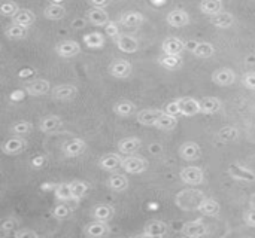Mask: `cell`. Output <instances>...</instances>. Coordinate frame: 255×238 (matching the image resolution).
I'll return each mask as SVG.
<instances>
[{
	"label": "cell",
	"mask_w": 255,
	"mask_h": 238,
	"mask_svg": "<svg viewBox=\"0 0 255 238\" xmlns=\"http://www.w3.org/2000/svg\"><path fill=\"white\" fill-rule=\"evenodd\" d=\"M206 195L197 189H184L181 191L175 201H176V206L182 210H187V212H191V210H197L200 201L205 198Z\"/></svg>",
	"instance_id": "6da1fadb"
},
{
	"label": "cell",
	"mask_w": 255,
	"mask_h": 238,
	"mask_svg": "<svg viewBox=\"0 0 255 238\" xmlns=\"http://www.w3.org/2000/svg\"><path fill=\"white\" fill-rule=\"evenodd\" d=\"M108 72L112 78L117 79H127L130 78L131 72H133V66L130 61L123 60V58H115L111 61V64L108 66Z\"/></svg>",
	"instance_id": "7a4b0ae2"
},
{
	"label": "cell",
	"mask_w": 255,
	"mask_h": 238,
	"mask_svg": "<svg viewBox=\"0 0 255 238\" xmlns=\"http://www.w3.org/2000/svg\"><path fill=\"white\" fill-rule=\"evenodd\" d=\"M121 168L128 173V174H142L148 168V162L145 158L134 157V155H127L121 161Z\"/></svg>",
	"instance_id": "3957f363"
},
{
	"label": "cell",
	"mask_w": 255,
	"mask_h": 238,
	"mask_svg": "<svg viewBox=\"0 0 255 238\" xmlns=\"http://www.w3.org/2000/svg\"><path fill=\"white\" fill-rule=\"evenodd\" d=\"M179 179L190 186H199L205 182V171L200 167L191 165L185 167L179 171Z\"/></svg>",
	"instance_id": "277c9868"
},
{
	"label": "cell",
	"mask_w": 255,
	"mask_h": 238,
	"mask_svg": "<svg viewBox=\"0 0 255 238\" xmlns=\"http://www.w3.org/2000/svg\"><path fill=\"white\" fill-rule=\"evenodd\" d=\"M185 51H190L194 57L206 60L215 55V46L209 42H188L185 43Z\"/></svg>",
	"instance_id": "5b68a950"
},
{
	"label": "cell",
	"mask_w": 255,
	"mask_h": 238,
	"mask_svg": "<svg viewBox=\"0 0 255 238\" xmlns=\"http://www.w3.org/2000/svg\"><path fill=\"white\" fill-rule=\"evenodd\" d=\"M87 151V142L84 139L79 137H73L66 140L61 145V152L67 157V158H78L81 157L84 152Z\"/></svg>",
	"instance_id": "8992f818"
},
{
	"label": "cell",
	"mask_w": 255,
	"mask_h": 238,
	"mask_svg": "<svg viewBox=\"0 0 255 238\" xmlns=\"http://www.w3.org/2000/svg\"><path fill=\"white\" fill-rule=\"evenodd\" d=\"M55 54L64 60L73 58L81 54V45L76 40H70V39L61 40L55 45Z\"/></svg>",
	"instance_id": "52a82bcc"
},
{
	"label": "cell",
	"mask_w": 255,
	"mask_h": 238,
	"mask_svg": "<svg viewBox=\"0 0 255 238\" xmlns=\"http://www.w3.org/2000/svg\"><path fill=\"white\" fill-rule=\"evenodd\" d=\"M181 234L184 237L188 238H200L206 237L209 234V230L206 227V224L202 219H196V221H190L182 227Z\"/></svg>",
	"instance_id": "ba28073f"
},
{
	"label": "cell",
	"mask_w": 255,
	"mask_h": 238,
	"mask_svg": "<svg viewBox=\"0 0 255 238\" xmlns=\"http://www.w3.org/2000/svg\"><path fill=\"white\" fill-rule=\"evenodd\" d=\"M114 42H115L117 48H118L121 52H124V54H134V52H137L139 48H140L139 40H137L134 36H130V34H123V33H120V34L114 39Z\"/></svg>",
	"instance_id": "9c48e42d"
},
{
	"label": "cell",
	"mask_w": 255,
	"mask_h": 238,
	"mask_svg": "<svg viewBox=\"0 0 255 238\" xmlns=\"http://www.w3.org/2000/svg\"><path fill=\"white\" fill-rule=\"evenodd\" d=\"M51 95L57 101H72L78 95V88L72 83H61L51 89Z\"/></svg>",
	"instance_id": "30bf717a"
},
{
	"label": "cell",
	"mask_w": 255,
	"mask_h": 238,
	"mask_svg": "<svg viewBox=\"0 0 255 238\" xmlns=\"http://www.w3.org/2000/svg\"><path fill=\"white\" fill-rule=\"evenodd\" d=\"M191 18H190V13L185 10V9H172L167 15H166V22L173 27V28H182V27H187L190 24Z\"/></svg>",
	"instance_id": "8fae6325"
},
{
	"label": "cell",
	"mask_w": 255,
	"mask_h": 238,
	"mask_svg": "<svg viewBox=\"0 0 255 238\" xmlns=\"http://www.w3.org/2000/svg\"><path fill=\"white\" fill-rule=\"evenodd\" d=\"M212 82L218 86H232L236 82V72L230 67H220L212 73Z\"/></svg>",
	"instance_id": "7c38bea8"
},
{
	"label": "cell",
	"mask_w": 255,
	"mask_h": 238,
	"mask_svg": "<svg viewBox=\"0 0 255 238\" xmlns=\"http://www.w3.org/2000/svg\"><path fill=\"white\" fill-rule=\"evenodd\" d=\"M169 233V225L163 221H151L146 224L143 233L140 234V237L148 238H161L166 237Z\"/></svg>",
	"instance_id": "4fadbf2b"
},
{
	"label": "cell",
	"mask_w": 255,
	"mask_h": 238,
	"mask_svg": "<svg viewBox=\"0 0 255 238\" xmlns=\"http://www.w3.org/2000/svg\"><path fill=\"white\" fill-rule=\"evenodd\" d=\"M111 228L108 225V222H102V221H94L87 224L85 230H84V236L88 238H102L109 236Z\"/></svg>",
	"instance_id": "5bb4252c"
},
{
	"label": "cell",
	"mask_w": 255,
	"mask_h": 238,
	"mask_svg": "<svg viewBox=\"0 0 255 238\" xmlns=\"http://www.w3.org/2000/svg\"><path fill=\"white\" fill-rule=\"evenodd\" d=\"M121 161H123V157L120 154H106V155H102L100 159H99V167L100 170L103 171H108V173H115L118 168H121Z\"/></svg>",
	"instance_id": "9a60e30c"
},
{
	"label": "cell",
	"mask_w": 255,
	"mask_h": 238,
	"mask_svg": "<svg viewBox=\"0 0 255 238\" xmlns=\"http://www.w3.org/2000/svg\"><path fill=\"white\" fill-rule=\"evenodd\" d=\"M24 89L30 97H42L51 91V83L46 79H34L28 82Z\"/></svg>",
	"instance_id": "2e32d148"
},
{
	"label": "cell",
	"mask_w": 255,
	"mask_h": 238,
	"mask_svg": "<svg viewBox=\"0 0 255 238\" xmlns=\"http://www.w3.org/2000/svg\"><path fill=\"white\" fill-rule=\"evenodd\" d=\"M179 157L184 161L194 162L202 157V148L196 142H185L179 148Z\"/></svg>",
	"instance_id": "e0dca14e"
},
{
	"label": "cell",
	"mask_w": 255,
	"mask_h": 238,
	"mask_svg": "<svg viewBox=\"0 0 255 238\" xmlns=\"http://www.w3.org/2000/svg\"><path fill=\"white\" fill-rule=\"evenodd\" d=\"M181 116H196L200 113V100L194 97H181L178 98Z\"/></svg>",
	"instance_id": "ac0fdd59"
},
{
	"label": "cell",
	"mask_w": 255,
	"mask_h": 238,
	"mask_svg": "<svg viewBox=\"0 0 255 238\" xmlns=\"http://www.w3.org/2000/svg\"><path fill=\"white\" fill-rule=\"evenodd\" d=\"M63 127V119L58 115H48L40 119L39 131L43 134H54Z\"/></svg>",
	"instance_id": "d6986e66"
},
{
	"label": "cell",
	"mask_w": 255,
	"mask_h": 238,
	"mask_svg": "<svg viewBox=\"0 0 255 238\" xmlns=\"http://www.w3.org/2000/svg\"><path fill=\"white\" fill-rule=\"evenodd\" d=\"M163 115V109H143L136 113V121L145 127H154L157 119Z\"/></svg>",
	"instance_id": "ffe728a7"
},
{
	"label": "cell",
	"mask_w": 255,
	"mask_h": 238,
	"mask_svg": "<svg viewBox=\"0 0 255 238\" xmlns=\"http://www.w3.org/2000/svg\"><path fill=\"white\" fill-rule=\"evenodd\" d=\"M117 148L121 155H134L142 148V140L139 137H124L117 143Z\"/></svg>",
	"instance_id": "44dd1931"
},
{
	"label": "cell",
	"mask_w": 255,
	"mask_h": 238,
	"mask_svg": "<svg viewBox=\"0 0 255 238\" xmlns=\"http://www.w3.org/2000/svg\"><path fill=\"white\" fill-rule=\"evenodd\" d=\"M118 22L127 28H137L145 22V16H143V13H140L137 10H127V12L121 13Z\"/></svg>",
	"instance_id": "7402d4cb"
},
{
	"label": "cell",
	"mask_w": 255,
	"mask_h": 238,
	"mask_svg": "<svg viewBox=\"0 0 255 238\" xmlns=\"http://www.w3.org/2000/svg\"><path fill=\"white\" fill-rule=\"evenodd\" d=\"M161 51L169 55H182L185 51V42L179 37H167L161 43Z\"/></svg>",
	"instance_id": "603a6c76"
},
{
	"label": "cell",
	"mask_w": 255,
	"mask_h": 238,
	"mask_svg": "<svg viewBox=\"0 0 255 238\" xmlns=\"http://www.w3.org/2000/svg\"><path fill=\"white\" fill-rule=\"evenodd\" d=\"M25 148H27V142H25L22 137L15 136V137H12V139H7V140L3 143L1 151H3L6 155H9V157H15V155H18V154L24 152Z\"/></svg>",
	"instance_id": "cb8c5ba5"
},
{
	"label": "cell",
	"mask_w": 255,
	"mask_h": 238,
	"mask_svg": "<svg viewBox=\"0 0 255 238\" xmlns=\"http://www.w3.org/2000/svg\"><path fill=\"white\" fill-rule=\"evenodd\" d=\"M87 19L90 21L91 25L105 27L111 18H109V13H108L106 9H103V7H90L87 10Z\"/></svg>",
	"instance_id": "d4e9b609"
},
{
	"label": "cell",
	"mask_w": 255,
	"mask_h": 238,
	"mask_svg": "<svg viewBox=\"0 0 255 238\" xmlns=\"http://www.w3.org/2000/svg\"><path fill=\"white\" fill-rule=\"evenodd\" d=\"M229 176L235 180H241V182H254L255 180V174L254 171L248 170V168H242L239 162H235L229 167L227 170Z\"/></svg>",
	"instance_id": "484cf974"
},
{
	"label": "cell",
	"mask_w": 255,
	"mask_h": 238,
	"mask_svg": "<svg viewBox=\"0 0 255 238\" xmlns=\"http://www.w3.org/2000/svg\"><path fill=\"white\" fill-rule=\"evenodd\" d=\"M197 212H200V213H202V215H205V216L215 218V216H218V215H220V212H221V206H220V203H218L215 198L205 197V198L200 201V204H199V207H197Z\"/></svg>",
	"instance_id": "4316f807"
},
{
	"label": "cell",
	"mask_w": 255,
	"mask_h": 238,
	"mask_svg": "<svg viewBox=\"0 0 255 238\" xmlns=\"http://www.w3.org/2000/svg\"><path fill=\"white\" fill-rule=\"evenodd\" d=\"M236 22V18L233 13L230 12H220L214 16H211V24L215 27V28H221V30H227V28H232Z\"/></svg>",
	"instance_id": "83f0119b"
},
{
	"label": "cell",
	"mask_w": 255,
	"mask_h": 238,
	"mask_svg": "<svg viewBox=\"0 0 255 238\" xmlns=\"http://www.w3.org/2000/svg\"><path fill=\"white\" fill-rule=\"evenodd\" d=\"M115 216V209L111 204H97L91 210V218L94 221H102V222H109Z\"/></svg>",
	"instance_id": "f1b7e54d"
},
{
	"label": "cell",
	"mask_w": 255,
	"mask_h": 238,
	"mask_svg": "<svg viewBox=\"0 0 255 238\" xmlns=\"http://www.w3.org/2000/svg\"><path fill=\"white\" fill-rule=\"evenodd\" d=\"M223 103L217 97H205L200 100V113L203 115H217L221 112Z\"/></svg>",
	"instance_id": "f546056e"
},
{
	"label": "cell",
	"mask_w": 255,
	"mask_h": 238,
	"mask_svg": "<svg viewBox=\"0 0 255 238\" xmlns=\"http://www.w3.org/2000/svg\"><path fill=\"white\" fill-rule=\"evenodd\" d=\"M199 9L203 15L211 18L224 10V3L223 0H200Z\"/></svg>",
	"instance_id": "4dcf8cb0"
},
{
	"label": "cell",
	"mask_w": 255,
	"mask_h": 238,
	"mask_svg": "<svg viewBox=\"0 0 255 238\" xmlns=\"http://www.w3.org/2000/svg\"><path fill=\"white\" fill-rule=\"evenodd\" d=\"M112 110L120 118H130L136 113V104L130 100H120L114 104Z\"/></svg>",
	"instance_id": "1f68e13d"
},
{
	"label": "cell",
	"mask_w": 255,
	"mask_h": 238,
	"mask_svg": "<svg viewBox=\"0 0 255 238\" xmlns=\"http://www.w3.org/2000/svg\"><path fill=\"white\" fill-rule=\"evenodd\" d=\"M106 186H108L112 192H124V191L128 188V179H127L126 174L114 173V174L108 179Z\"/></svg>",
	"instance_id": "d6a6232c"
},
{
	"label": "cell",
	"mask_w": 255,
	"mask_h": 238,
	"mask_svg": "<svg viewBox=\"0 0 255 238\" xmlns=\"http://www.w3.org/2000/svg\"><path fill=\"white\" fill-rule=\"evenodd\" d=\"M12 22L13 24H18V25H21L24 28H28V27H31L36 22V15L30 9H21L19 7V10L16 12V15L12 18Z\"/></svg>",
	"instance_id": "836d02e7"
},
{
	"label": "cell",
	"mask_w": 255,
	"mask_h": 238,
	"mask_svg": "<svg viewBox=\"0 0 255 238\" xmlns=\"http://www.w3.org/2000/svg\"><path fill=\"white\" fill-rule=\"evenodd\" d=\"M84 45L88 49H102L106 45V37L100 31H91L84 36Z\"/></svg>",
	"instance_id": "e575fe53"
},
{
	"label": "cell",
	"mask_w": 255,
	"mask_h": 238,
	"mask_svg": "<svg viewBox=\"0 0 255 238\" xmlns=\"http://www.w3.org/2000/svg\"><path fill=\"white\" fill-rule=\"evenodd\" d=\"M239 136H241L239 128H236V127H233V125H226V127L220 128V131H218V134H217V139H218L221 143L229 145V143L236 142V140L239 139Z\"/></svg>",
	"instance_id": "d590c367"
},
{
	"label": "cell",
	"mask_w": 255,
	"mask_h": 238,
	"mask_svg": "<svg viewBox=\"0 0 255 238\" xmlns=\"http://www.w3.org/2000/svg\"><path fill=\"white\" fill-rule=\"evenodd\" d=\"M66 13H67L66 7L63 4H60V3H51L43 9V16L46 19H51V21L63 19L66 16Z\"/></svg>",
	"instance_id": "8d00e7d4"
},
{
	"label": "cell",
	"mask_w": 255,
	"mask_h": 238,
	"mask_svg": "<svg viewBox=\"0 0 255 238\" xmlns=\"http://www.w3.org/2000/svg\"><path fill=\"white\" fill-rule=\"evenodd\" d=\"M154 127L157 130H161V131H173L178 127V116L167 115V113L163 112V115L157 119Z\"/></svg>",
	"instance_id": "74e56055"
},
{
	"label": "cell",
	"mask_w": 255,
	"mask_h": 238,
	"mask_svg": "<svg viewBox=\"0 0 255 238\" xmlns=\"http://www.w3.org/2000/svg\"><path fill=\"white\" fill-rule=\"evenodd\" d=\"M158 64L166 70H178L182 66V55H169L163 54L158 58Z\"/></svg>",
	"instance_id": "f35d334b"
},
{
	"label": "cell",
	"mask_w": 255,
	"mask_h": 238,
	"mask_svg": "<svg viewBox=\"0 0 255 238\" xmlns=\"http://www.w3.org/2000/svg\"><path fill=\"white\" fill-rule=\"evenodd\" d=\"M70 189H72V201H81L84 197H87L90 186L87 182L82 180H73L70 183Z\"/></svg>",
	"instance_id": "ab89813d"
},
{
	"label": "cell",
	"mask_w": 255,
	"mask_h": 238,
	"mask_svg": "<svg viewBox=\"0 0 255 238\" xmlns=\"http://www.w3.org/2000/svg\"><path fill=\"white\" fill-rule=\"evenodd\" d=\"M28 28H24V27H21V25H18V24H9L6 28H4V34H6V37L7 39H10V40H22V39H25L27 37V31Z\"/></svg>",
	"instance_id": "60d3db41"
},
{
	"label": "cell",
	"mask_w": 255,
	"mask_h": 238,
	"mask_svg": "<svg viewBox=\"0 0 255 238\" xmlns=\"http://www.w3.org/2000/svg\"><path fill=\"white\" fill-rule=\"evenodd\" d=\"M54 194H55V198L58 201H72V189H70V183L67 182H63V183H58L54 189Z\"/></svg>",
	"instance_id": "b9f144b4"
},
{
	"label": "cell",
	"mask_w": 255,
	"mask_h": 238,
	"mask_svg": "<svg viewBox=\"0 0 255 238\" xmlns=\"http://www.w3.org/2000/svg\"><path fill=\"white\" fill-rule=\"evenodd\" d=\"M31 122H27V121H19V122H15L12 127H10V133L13 136H18V137H24L27 134L31 133Z\"/></svg>",
	"instance_id": "7bdbcfd3"
},
{
	"label": "cell",
	"mask_w": 255,
	"mask_h": 238,
	"mask_svg": "<svg viewBox=\"0 0 255 238\" xmlns=\"http://www.w3.org/2000/svg\"><path fill=\"white\" fill-rule=\"evenodd\" d=\"M72 213H73V209L69 204H58L52 209V218H55L58 221H64V219L70 218Z\"/></svg>",
	"instance_id": "ee69618b"
},
{
	"label": "cell",
	"mask_w": 255,
	"mask_h": 238,
	"mask_svg": "<svg viewBox=\"0 0 255 238\" xmlns=\"http://www.w3.org/2000/svg\"><path fill=\"white\" fill-rule=\"evenodd\" d=\"M18 10H19V6L15 1H4V3L0 4V15H3L6 18H10L12 19L16 15Z\"/></svg>",
	"instance_id": "f6af8a7d"
},
{
	"label": "cell",
	"mask_w": 255,
	"mask_h": 238,
	"mask_svg": "<svg viewBox=\"0 0 255 238\" xmlns=\"http://www.w3.org/2000/svg\"><path fill=\"white\" fill-rule=\"evenodd\" d=\"M105 33L109 36V37H112V39H115L118 34H120V22L118 21H108V24L105 25Z\"/></svg>",
	"instance_id": "bcb514c9"
},
{
	"label": "cell",
	"mask_w": 255,
	"mask_h": 238,
	"mask_svg": "<svg viewBox=\"0 0 255 238\" xmlns=\"http://www.w3.org/2000/svg\"><path fill=\"white\" fill-rule=\"evenodd\" d=\"M242 85L250 91H255V72H247L242 76Z\"/></svg>",
	"instance_id": "7dc6e473"
},
{
	"label": "cell",
	"mask_w": 255,
	"mask_h": 238,
	"mask_svg": "<svg viewBox=\"0 0 255 238\" xmlns=\"http://www.w3.org/2000/svg\"><path fill=\"white\" fill-rule=\"evenodd\" d=\"M163 112H164V113H167V115H173V116H181V109H179V103H178V98H176V100H173V101H170V103H167V104L164 106Z\"/></svg>",
	"instance_id": "c3c4849f"
},
{
	"label": "cell",
	"mask_w": 255,
	"mask_h": 238,
	"mask_svg": "<svg viewBox=\"0 0 255 238\" xmlns=\"http://www.w3.org/2000/svg\"><path fill=\"white\" fill-rule=\"evenodd\" d=\"M244 222L247 227L255 228V209H250L244 213Z\"/></svg>",
	"instance_id": "681fc988"
},
{
	"label": "cell",
	"mask_w": 255,
	"mask_h": 238,
	"mask_svg": "<svg viewBox=\"0 0 255 238\" xmlns=\"http://www.w3.org/2000/svg\"><path fill=\"white\" fill-rule=\"evenodd\" d=\"M15 237L16 238H36L37 237V233L36 231H31V230H19L15 233Z\"/></svg>",
	"instance_id": "f907efd6"
},
{
	"label": "cell",
	"mask_w": 255,
	"mask_h": 238,
	"mask_svg": "<svg viewBox=\"0 0 255 238\" xmlns=\"http://www.w3.org/2000/svg\"><path fill=\"white\" fill-rule=\"evenodd\" d=\"M88 3L91 4V7H103V9H106L111 4V0H88Z\"/></svg>",
	"instance_id": "816d5d0a"
},
{
	"label": "cell",
	"mask_w": 255,
	"mask_h": 238,
	"mask_svg": "<svg viewBox=\"0 0 255 238\" xmlns=\"http://www.w3.org/2000/svg\"><path fill=\"white\" fill-rule=\"evenodd\" d=\"M51 1H52V3H60V4H61V3H63L64 0H51Z\"/></svg>",
	"instance_id": "f5cc1de1"
}]
</instances>
